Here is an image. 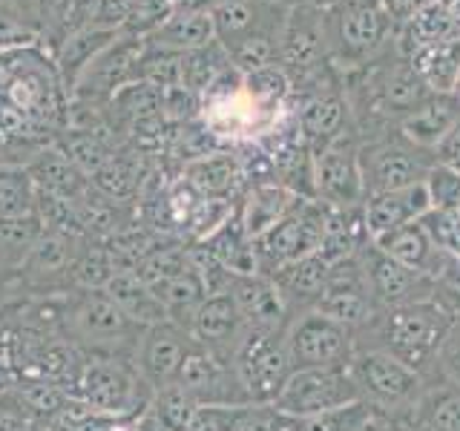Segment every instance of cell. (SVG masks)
Listing matches in <instances>:
<instances>
[{
  "mask_svg": "<svg viewBox=\"0 0 460 431\" xmlns=\"http://www.w3.org/2000/svg\"><path fill=\"white\" fill-rule=\"evenodd\" d=\"M69 127V95L38 47L0 52V150L29 147Z\"/></svg>",
  "mask_w": 460,
  "mask_h": 431,
  "instance_id": "6da1fadb",
  "label": "cell"
},
{
  "mask_svg": "<svg viewBox=\"0 0 460 431\" xmlns=\"http://www.w3.org/2000/svg\"><path fill=\"white\" fill-rule=\"evenodd\" d=\"M452 322V313L438 299L411 302L374 311L371 320L354 330V345L357 351H383L417 374H426L429 365H435L438 348Z\"/></svg>",
  "mask_w": 460,
  "mask_h": 431,
  "instance_id": "7a4b0ae2",
  "label": "cell"
},
{
  "mask_svg": "<svg viewBox=\"0 0 460 431\" xmlns=\"http://www.w3.org/2000/svg\"><path fill=\"white\" fill-rule=\"evenodd\" d=\"M394 38L397 29L374 0H342L323 12L328 64L345 75L371 64Z\"/></svg>",
  "mask_w": 460,
  "mask_h": 431,
  "instance_id": "3957f363",
  "label": "cell"
},
{
  "mask_svg": "<svg viewBox=\"0 0 460 431\" xmlns=\"http://www.w3.org/2000/svg\"><path fill=\"white\" fill-rule=\"evenodd\" d=\"M435 164V150L417 147L397 127H380L359 136V172L366 198L423 184Z\"/></svg>",
  "mask_w": 460,
  "mask_h": 431,
  "instance_id": "277c9868",
  "label": "cell"
},
{
  "mask_svg": "<svg viewBox=\"0 0 460 431\" xmlns=\"http://www.w3.org/2000/svg\"><path fill=\"white\" fill-rule=\"evenodd\" d=\"M153 394L155 391L136 365L110 354H93L84 359L72 400L104 417H129L136 411H150Z\"/></svg>",
  "mask_w": 460,
  "mask_h": 431,
  "instance_id": "5b68a950",
  "label": "cell"
},
{
  "mask_svg": "<svg viewBox=\"0 0 460 431\" xmlns=\"http://www.w3.org/2000/svg\"><path fill=\"white\" fill-rule=\"evenodd\" d=\"M234 371L251 406H273L294 374L285 348V330L248 328L234 354Z\"/></svg>",
  "mask_w": 460,
  "mask_h": 431,
  "instance_id": "8992f818",
  "label": "cell"
},
{
  "mask_svg": "<svg viewBox=\"0 0 460 431\" xmlns=\"http://www.w3.org/2000/svg\"><path fill=\"white\" fill-rule=\"evenodd\" d=\"M349 368L359 388V397L377 414L414 409L426 391L423 374L383 351H354Z\"/></svg>",
  "mask_w": 460,
  "mask_h": 431,
  "instance_id": "52a82bcc",
  "label": "cell"
},
{
  "mask_svg": "<svg viewBox=\"0 0 460 431\" xmlns=\"http://www.w3.org/2000/svg\"><path fill=\"white\" fill-rule=\"evenodd\" d=\"M359 400L363 397H359V388L349 365L296 368L288 377L273 409L282 417H291V420H308V417L334 411Z\"/></svg>",
  "mask_w": 460,
  "mask_h": 431,
  "instance_id": "ba28073f",
  "label": "cell"
},
{
  "mask_svg": "<svg viewBox=\"0 0 460 431\" xmlns=\"http://www.w3.org/2000/svg\"><path fill=\"white\" fill-rule=\"evenodd\" d=\"M69 342L93 348V354L121 351L124 345H138L144 328L107 296V291H84L66 311Z\"/></svg>",
  "mask_w": 460,
  "mask_h": 431,
  "instance_id": "9c48e42d",
  "label": "cell"
},
{
  "mask_svg": "<svg viewBox=\"0 0 460 431\" xmlns=\"http://www.w3.org/2000/svg\"><path fill=\"white\" fill-rule=\"evenodd\" d=\"M325 224V205L316 198H302L299 205L277 222L262 236L253 239L256 265L262 277H273L279 268L296 262V259L316 253Z\"/></svg>",
  "mask_w": 460,
  "mask_h": 431,
  "instance_id": "30bf717a",
  "label": "cell"
},
{
  "mask_svg": "<svg viewBox=\"0 0 460 431\" xmlns=\"http://www.w3.org/2000/svg\"><path fill=\"white\" fill-rule=\"evenodd\" d=\"M285 348L296 368L349 365L357 351L354 334L320 311H302L285 328Z\"/></svg>",
  "mask_w": 460,
  "mask_h": 431,
  "instance_id": "8fae6325",
  "label": "cell"
},
{
  "mask_svg": "<svg viewBox=\"0 0 460 431\" xmlns=\"http://www.w3.org/2000/svg\"><path fill=\"white\" fill-rule=\"evenodd\" d=\"M316 201L328 207H359L366 201L363 172H359V129L351 127L323 150L314 153Z\"/></svg>",
  "mask_w": 460,
  "mask_h": 431,
  "instance_id": "7c38bea8",
  "label": "cell"
},
{
  "mask_svg": "<svg viewBox=\"0 0 460 431\" xmlns=\"http://www.w3.org/2000/svg\"><path fill=\"white\" fill-rule=\"evenodd\" d=\"M144 55V38L121 32L110 47L101 49L90 66L81 72V78L75 81V90L69 95V104H110L112 95L121 86L138 81V64Z\"/></svg>",
  "mask_w": 460,
  "mask_h": 431,
  "instance_id": "4fadbf2b",
  "label": "cell"
},
{
  "mask_svg": "<svg viewBox=\"0 0 460 431\" xmlns=\"http://www.w3.org/2000/svg\"><path fill=\"white\" fill-rule=\"evenodd\" d=\"M357 259H359V268H363L366 291L371 296L374 311L435 299V279L394 262V259L385 256L374 242H368L366 248L357 253Z\"/></svg>",
  "mask_w": 460,
  "mask_h": 431,
  "instance_id": "5bb4252c",
  "label": "cell"
},
{
  "mask_svg": "<svg viewBox=\"0 0 460 431\" xmlns=\"http://www.w3.org/2000/svg\"><path fill=\"white\" fill-rule=\"evenodd\" d=\"M176 383L187 394H193L199 406H251L244 397L234 363L216 356L210 348L190 337L187 354L181 359Z\"/></svg>",
  "mask_w": 460,
  "mask_h": 431,
  "instance_id": "9a60e30c",
  "label": "cell"
},
{
  "mask_svg": "<svg viewBox=\"0 0 460 431\" xmlns=\"http://www.w3.org/2000/svg\"><path fill=\"white\" fill-rule=\"evenodd\" d=\"M302 141L308 144L311 153L323 150L325 144L349 133L354 124V112L349 104V95L337 84H323L316 90L302 92L299 104L291 110Z\"/></svg>",
  "mask_w": 460,
  "mask_h": 431,
  "instance_id": "2e32d148",
  "label": "cell"
},
{
  "mask_svg": "<svg viewBox=\"0 0 460 431\" xmlns=\"http://www.w3.org/2000/svg\"><path fill=\"white\" fill-rule=\"evenodd\" d=\"M328 320H334L345 325L354 334V330L363 328L371 316L374 305L371 296L366 291V279H363V268H359V259H345L340 265H331V277L328 285L316 302V308Z\"/></svg>",
  "mask_w": 460,
  "mask_h": 431,
  "instance_id": "e0dca14e",
  "label": "cell"
},
{
  "mask_svg": "<svg viewBox=\"0 0 460 431\" xmlns=\"http://www.w3.org/2000/svg\"><path fill=\"white\" fill-rule=\"evenodd\" d=\"M187 334H190L199 345L210 348L216 356L234 363V354L239 348V342L248 334V322L236 305L234 294H216L208 296L201 305L196 308L190 325H187Z\"/></svg>",
  "mask_w": 460,
  "mask_h": 431,
  "instance_id": "ac0fdd59",
  "label": "cell"
},
{
  "mask_svg": "<svg viewBox=\"0 0 460 431\" xmlns=\"http://www.w3.org/2000/svg\"><path fill=\"white\" fill-rule=\"evenodd\" d=\"M187 345H190V334L172 320L144 328L136 345V368L150 383L153 391L176 383Z\"/></svg>",
  "mask_w": 460,
  "mask_h": 431,
  "instance_id": "d6986e66",
  "label": "cell"
},
{
  "mask_svg": "<svg viewBox=\"0 0 460 431\" xmlns=\"http://www.w3.org/2000/svg\"><path fill=\"white\" fill-rule=\"evenodd\" d=\"M179 179L190 184L201 198H219V201H234L244 187L236 147H219L181 164Z\"/></svg>",
  "mask_w": 460,
  "mask_h": 431,
  "instance_id": "ffe728a7",
  "label": "cell"
},
{
  "mask_svg": "<svg viewBox=\"0 0 460 431\" xmlns=\"http://www.w3.org/2000/svg\"><path fill=\"white\" fill-rule=\"evenodd\" d=\"M431 210L426 184L402 187L392 193H377L363 201V222L368 230V239H377L392 233L397 227H406L411 222H420Z\"/></svg>",
  "mask_w": 460,
  "mask_h": 431,
  "instance_id": "44dd1931",
  "label": "cell"
},
{
  "mask_svg": "<svg viewBox=\"0 0 460 431\" xmlns=\"http://www.w3.org/2000/svg\"><path fill=\"white\" fill-rule=\"evenodd\" d=\"M230 294H234L248 328L285 330L288 322H291V311H288L279 287L270 277H262V273H256V277H236Z\"/></svg>",
  "mask_w": 460,
  "mask_h": 431,
  "instance_id": "7402d4cb",
  "label": "cell"
},
{
  "mask_svg": "<svg viewBox=\"0 0 460 431\" xmlns=\"http://www.w3.org/2000/svg\"><path fill=\"white\" fill-rule=\"evenodd\" d=\"M331 277V265L320 253H308L296 259V262L279 268L273 273V282H277L279 294L285 299L288 311H291V320L302 311H314L316 302H320L325 285Z\"/></svg>",
  "mask_w": 460,
  "mask_h": 431,
  "instance_id": "603a6c76",
  "label": "cell"
},
{
  "mask_svg": "<svg viewBox=\"0 0 460 431\" xmlns=\"http://www.w3.org/2000/svg\"><path fill=\"white\" fill-rule=\"evenodd\" d=\"M213 40H216V29H213L210 9H172L170 18L153 35L144 38L147 47L167 49L176 55L201 49Z\"/></svg>",
  "mask_w": 460,
  "mask_h": 431,
  "instance_id": "cb8c5ba5",
  "label": "cell"
},
{
  "mask_svg": "<svg viewBox=\"0 0 460 431\" xmlns=\"http://www.w3.org/2000/svg\"><path fill=\"white\" fill-rule=\"evenodd\" d=\"M457 119H460V101L452 92H431L420 107L411 110L397 124V129L409 141H414L417 147L435 150Z\"/></svg>",
  "mask_w": 460,
  "mask_h": 431,
  "instance_id": "d4e9b609",
  "label": "cell"
},
{
  "mask_svg": "<svg viewBox=\"0 0 460 431\" xmlns=\"http://www.w3.org/2000/svg\"><path fill=\"white\" fill-rule=\"evenodd\" d=\"M368 230L363 222V205L359 207H328L325 205V224H323V239H320V253L328 265H340L345 259H354L366 248Z\"/></svg>",
  "mask_w": 460,
  "mask_h": 431,
  "instance_id": "484cf974",
  "label": "cell"
},
{
  "mask_svg": "<svg viewBox=\"0 0 460 431\" xmlns=\"http://www.w3.org/2000/svg\"><path fill=\"white\" fill-rule=\"evenodd\" d=\"M371 242L377 244L385 256H392L394 262L406 265L417 273H426L429 279H435V273L443 262V251H438L435 244H431L426 227L420 222L397 227V230H392V233L377 236Z\"/></svg>",
  "mask_w": 460,
  "mask_h": 431,
  "instance_id": "4316f807",
  "label": "cell"
},
{
  "mask_svg": "<svg viewBox=\"0 0 460 431\" xmlns=\"http://www.w3.org/2000/svg\"><path fill=\"white\" fill-rule=\"evenodd\" d=\"M299 201L302 198L294 196L282 184H259V187H251V190H244V198L239 205V219H242L244 233L251 239L262 236L265 230L282 222Z\"/></svg>",
  "mask_w": 460,
  "mask_h": 431,
  "instance_id": "83f0119b",
  "label": "cell"
},
{
  "mask_svg": "<svg viewBox=\"0 0 460 431\" xmlns=\"http://www.w3.org/2000/svg\"><path fill=\"white\" fill-rule=\"evenodd\" d=\"M26 172L32 176L40 193H49L66 201H75L78 196L86 193V187H90V179H86L55 144L52 147H43L32 162L26 164Z\"/></svg>",
  "mask_w": 460,
  "mask_h": 431,
  "instance_id": "f1b7e54d",
  "label": "cell"
},
{
  "mask_svg": "<svg viewBox=\"0 0 460 431\" xmlns=\"http://www.w3.org/2000/svg\"><path fill=\"white\" fill-rule=\"evenodd\" d=\"M121 32H112V29H101V26H84L78 32H72L69 38H64V43L58 47L55 55V66H58V75H61V84L66 95H72L75 90V81L81 78V72L90 66L93 57L110 47V43L119 38Z\"/></svg>",
  "mask_w": 460,
  "mask_h": 431,
  "instance_id": "f546056e",
  "label": "cell"
},
{
  "mask_svg": "<svg viewBox=\"0 0 460 431\" xmlns=\"http://www.w3.org/2000/svg\"><path fill=\"white\" fill-rule=\"evenodd\" d=\"M84 239H69L61 233H49L43 230V236L35 242V248L29 251L26 262L21 265L23 277L35 285L43 282H55L61 279L64 273H72V265H75V256H78V244Z\"/></svg>",
  "mask_w": 460,
  "mask_h": 431,
  "instance_id": "4dcf8cb0",
  "label": "cell"
},
{
  "mask_svg": "<svg viewBox=\"0 0 460 431\" xmlns=\"http://www.w3.org/2000/svg\"><path fill=\"white\" fill-rule=\"evenodd\" d=\"M205 248L219 259V262L234 273V277H256L259 265H256V253H253V239L244 233L242 219H239V207L234 210L227 222H222L213 233L201 242Z\"/></svg>",
  "mask_w": 460,
  "mask_h": 431,
  "instance_id": "1f68e13d",
  "label": "cell"
},
{
  "mask_svg": "<svg viewBox=\"0 0 460 431\" xmlns=\"http://www.w3.org/2000/svg\"><path fill=\"white\" fill-rule=\"evenodd\" d=\"M104 291L115 305H119L129 320L141 328H150V325L170 320L167 308L162 305V299H158L153 294V287L144 285L136 273H115Z\"/></svg>",
  "mask_w": 460,
  "mask_h": 431,
  "instance_id": "d6a6232c",
  "label": "cell"
},
{
  "mask_svg": "<svg viewBox=\"0 0 460 431\" xmlns=\"http://www.w3.org/2000/svg\"><path fill=\"white\" fill-rule=\"evenodd\" d=\"M406 57L417 69V75L429 84L431 92H452V86L460 75V35L438 40Z\"/></svg>",
  "mask_w": 460,
  "mask_h": 431,
  "instance_id": "836d02e7",
  "label": "cell"
},
{
  "mask_svg": "<svg viewBox=\"0 0 460 431\" xmlns=\"http://www.w3.org/2000/svg\"><path fill=\"white\" fill-rule=\"evenodd\" d=\"M455 35H460V29H457L455 18L449 14V9H446L440 0H431L426 9L417 12L414 18L400 29L397 43H400L402 52L411 55L417 49L431 47V43L455 38Z\"/></svg>",
  "mask_w": 460,
  "mask_h": 431,
  "instance_id": "e575fe53",
  "label": "cell"
},
{
  "mask_svg": "<svg viewBox=\"0 0 460 431\" xmlns=\"http://www.w3.org/2000/svg\"><path fill=\"white\" fill-rule=\"evenodd\" d=\"M230 64H234V61H230L227 49L222 47L219 40H213V43H208V47H201V49L184 52L181 55V86H187L193 95L201 98Z\"/></svg>",
  "mask_w": 460,
  "mask_h": 431,
  "instance_id": "d590c367",
  "label": "cell"
},
{
  "mask_svg": "<svg viewBox=\"0 0 460 431\" xmlns=\"http://www.w3.org/2000/svg\"><path fill=\"white\" fill-rule=\"evenodd\" d=\"M155 296L162 299V305L167 308L170 320L187 330V325H190L196 308L208 299V291H205V285H201V277H199V273L193 270V265H190V268L181 273V277L167 282L164 287H158Z\"/></svg>",
  "mask_w": 460,
  "mask_h": 431,
  "instance_id": "8d00e7d4",
  "label": "cell"
},
{
  "mask_svg": "<svg viewBox=\"0 0 460 431\" xmlns=\"http://www.w3.org/2000/svg\"><path fill=\"white\" fill-rule=\"evenodd\" d=\"M414 409L426 431H460V385L446 380L440 388H426Z\"/></svg>",
  "mask_w": 460,
  "mask_h": 431,
  "instance_id": "74e56055",
  "label": "cell"
},
{
  "mask_svg": "<svg viewBox=\"0 0 460 431\" xmlns=\"http://www.w3.org/2000/svg\"><path fill=\"white\" fill-rule=\"evenodd\" d=\"M40 236L43 224L35 213L18 216V219H0V268H21Z\"/></svg>",
  "mask_w": 460,
  "mask_h": 431,
  "instance_id": "f35d334b",
  "label": "cell"
},
{
  "mask_svg": "<svg viewBox=\"0 0 460 431\" xmlns=\"http://www.w3.org/2000/svg\"><path fill=\"white\" fill-rule=\"evenodd\" d=\"M38 187L21 164H0V219L35 213Z\"/></svg>",
  "mask_w": 460,
  "mask_h": 431,
  "instance_id": "ab89813d",
  "label": "cell"
},
{
  "mask_svg": "<svg viewBox=\"0 0 460 431\" xmlns=\"http://www.w3.org/2000/svg\"><path fill=\"white\" fill-rule=\"evenodd\" d=\"M199 411V402L193 394H187L179 383H170L158 388L150 402V417L164 431H187Z\"/></svg>",
  "mask_w": 460,
  "mask_h": 431,
  "instance_id": "60d3db41",
  "label": "cell"
},
{
  "mask_svg": "<svg viewBox=\"0 0 460 431\" xmlns=\"http://www.w3.org/2000/svg\"><path fill=\"white\" fill-rule=\"evenodd\" d=\"M190 268V256H187V244H158V248L153 253H147L138 262V268L133 270L136 277L153 287V294L158 291V287H164L167 282H172L176 277H181V273Z\"/></svg>",
  "mask_w": 460,
  "mask_h": 431,
  "instance_id": "b9f144b4",
  "label": "cell"
},
{
  "mask_svg": "<svg viewBox=\"0 0 460 431\" xmlns=\"http://www.w3.org/2000/svg\"><path fill=\"white\" fill-rule=\"evenodd\" d=\"M69 277L78 287H84V291H104L110 279L115 277V265H112L107 244L86 239V244L75 256V265H72Z\"/></svg>",
  "mask_w": 460,
  "mask_h": 431,
  "instance_id": "7bdbcfd3",
  "label": "cell"
},
{
  "mask_svg": "<svg viewBox=\"0 0 460 431\" xmlns=\"http://www.w3.org/2000/svg\"><path fill=\"white\" fill-rule=\"evenodd\" d=\"M374 414L377 411H374L366 400H359V402H349V406H342V409L316 414L296 423H299V431H366L368 423L374 420Z\"/></svg>",
  "mask_w": 460,
  "mask_h": 431,
  "instance_id": "ee69618b",
  "label": "cell"
},
{
  "mask_svg": "<svg viewBox=\"0 0 460 431\" xmlns=\"http://www.w3.org/2000/svg\"><path fill=\"white\" fill-rule=\"evenodd\" d=\"M423 184H426L431 210H457L460 207V172L457 170L438 162L429 170Z\"/></svg>",
  "mask_w": 460,
  "mask_h": 431,
  "instance_id": "f6af8a7d",
  "label": "cell"
},
{
  "mask_svg": "<svg viewBox=\"0 0 460 431\" xmlns=\"http://www.w3.org/2000/svg\"><path fill=\"white\" fill-rule=\"evenodd\" d=\"M251 406H199L187 431H234Z\"/></svg>",
  "mask_w": 460,
  "mask_h": 431,
  "instance_id": "bcb514c9",
  "label": "cell"
},
{
  "mask_svg": "<svg viewBox=\"0 0 460 431\" xmlns=\"http://www.w3.org/2000/svg\"><path fill=\"white\" fill-rule=\"evenodd\" d=\"M435 368L443 374V380L460 385V320H455L449 330H446V337L438 348Z\"/></svg>",
  "mask_w": 460,
  "mask_h": 431,
  "instance_id": "7dc6e473",
  "label": "cell"
},
{
  "mask_svg": "<svg viewBox=\"0 0 460 431\" xmlns=\"http://www.w3.org/2000/svg\"><path fill=\"white\" fill-rule=\"evenodd\" d=\"M35 423L38 417L23 406L18 394L0 400V431H35Z\"/></svg>",
  "mask_w": 460,
  "mask_h": 431,
  "instance_id": "c3c4849f",
  "label": "cell"
},
{
  "mask_svg": "<svg viewBox=\"0 0 460 431\" xmlns=\"http://www.w3.org/2000/svg\"><path fill=\"white\" fill-rule=\"evenodd\" d=\"M374 4L383 9V14L392 21V26L400 32V29L406 26L417 12L426 9L431 0H374Z\"/></svg>",
  "mask_w": 460,
  "mask_h": 431,
  "instance_id": "681fc988",
  "label": "cell"
},
{
  "mask_svg": "<svg viewBox=\"0 0 460 431\" xmlns=\"http://www.w3.org/2000/svg\"><path fill=\"white\" fill-rule=\"evenodd\" d=\"M279 423V411L273 406H251L242 414L234 431H273Z\"/></svg>",
  "mask_w": 460,
  "mask_h": 431,
  "instance_id": "f907efd6",
  "label": "cell"
},
{
  "mask_svg": "<svg viewBox=\"0 0 460 431\" xmlns=\"http://www.w3.org/2000/svg\"><path fill=\"white\" fill-rule=\"evenodd\" d=\"M435 155H438L440 164L460 172V119L455 121V127L443 136V141L435 147Z\"/></svg>",
  "mask_w": 460,
  "mask_h": 431,
  "instance_id": "816d5d0a",
  "label": "cell"
},
{
  "mask_svg": "<svg viewBox=\"0 0 460 431\" xmlns=\"http://www.w3.org/2000/svg\"><path fill=\"white\" fill-rule=\"evenodd\" d=\"M366 431H394V428H392V423H388L385 414H374V420L368 423Z\"/></svg>",
  "mask_w": 460,
  "mask_h": 431,
  "instance_id": "f5cc1de1",
  "label": "cell"
},
{
  "mask_svg": "<svg viewBox=\"0 0 460 431\" xmlns=\"http://www.w3.org/2000/svg\"><path fill=\"white\" fill-rule=\"evenodd\" d=\"M273 431H299V423L291 420V417H282L279 414V423H277V428H273Z\"/></svg>",
  "mask_w": 460,
  "mask_h": 431,
  "instance_id": "db71d44e",
  "label": "cell"
},
{
  "mask_svg": "<svg viewBox=\"0 0 460 431\" xmlns=\"http://www.w3.org/2000/svg\"><path fill=\"white\" fill-rule=\"evenodd\" d=\"M452 95L460 101V75H457V81H455V86H452Z\"/></svg>",
  "mask_w": 460,
  "mask_h": 431,
  "instance_id": "11a10c76",
  "label": "cell"
},
{
  "mask_svg": "<svg viewBox=\"0 0 460 431\" xmlns=\"http://www.w3.org/2000/svg\"><path fill=\"white\" fill-rule=\"evenodd\" d=\"M216 4H244V0H216Z\"/></svg>",
  "mask_w": 460,
  "mask_h": 431,
  "instance_id": "9f6ffc18",
  "label": "cell"
},
{
  "mask_svg": "<svg viewBox=\"0 0 460 431\" xmlns=\"http://www.w3.org/2000/svg\"><path fill=\"white\" fill-rule=\"evenodd\" d=\"M153 423H155V420H153ZM155 431H164V428H162V426H158V423H155Z\"/></svg>",
  "mask_w": 460,
  "mask_h": 431,
  "instance_id": "6f0895ef",
  "label": "cell"
},
{
  "mask_svg": "<svg viewBox=\"0 0 460 431\" xmlns=\"http://www.w3.org/2000/svg\"><path fill=\"white\" fill-rule=\"evenodd\" d=\"M457 213H460V207H457Z\"/></svg>",
  "mask_w": 460,
  "mask_h": 431,
  "instance_id": "680465c9",
  "label": "cell"
}]
</instances>
